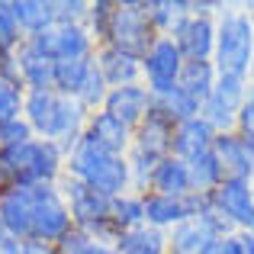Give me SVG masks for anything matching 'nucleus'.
Listing matches in <instances>:
<instances>
[{
  "mask_svg": "<svg viewBox=\"0 0 254 254\" xmlns=\"http://www.w3.org/2000/svg\"><path fill=\"white\" fill-rule=\"evenodd\" d=\"M219 74L254 81V6H229L216 16V55Z\"/></svg>",
  "mask_w": 254,
  "mask_h": 254,
  "instance_id": "1",
  "label": "nucleus"
},
{
  "mask_svg": "<svg viewBox=\"0 0 254 254\" xmlns=\"http://www.w3.org/2000/svg\"><path fill=\"white\" fill-rule=\"evenodd\" d=\"M64 177L84 180L87 187L106 193L110 199L123 196V193H132V177H129V164L126 158L110 155V151L97 148L93 142H81L64 155Z\"/></svg>",
  "mask_w": 254,
  "mask_h": 254,
  "instance_id": "2",
  "label": "nucleus"
},
{
  "mask_svg": "<svg viewBox=\"0 0 254 254\" xmlns=\"http://www.w3.org/2000/svg\"><path fill=\"white\" fill-rule=\"evenodd\" d=\"M0 171L13 187H45L62 184L64 177V148L58 142L32 138L19 148L0 151Z\"/></svg>",
  "mask_w": 254,
  "mask_h": 254,
  "instance_id": "3",
  "label": "nucleus"
},
{
  "mask_svg": "<svg viewBox=\"0 0 254 254\" xmlns=\"http://www.w3.org/2000/svg\"><path fill=\"white\" fill-rule=\"evenodd\" d=\"M58 187H62V196L68 203L71 222H74L77 232H84L97 245H116L119 242V229L110 219L113 199L106 193L93 190V187H87L84 180H74V177H62Z\"/></svg>",
  "mask_w": 254,
  "mask_h": 254,
  "instance_id": "4",
  "label": "nucleus"
},
{
  "mask_svg": "<svg viewBox=\"0 0 254 254\" xmlns=\"http://www.w3.org/2000/svg\"><path fill=\"white\" fill-rule=\"evenodd\" d=\"M155 39L158 32L151 26L148 13H145V0H116V13H113L106 45H116V49L142 58L155 45Z\"/></svg>",
  "mask_w": 254,
  "mask_h": 254,
  "instance_id": "5",
  "label": "nucleus"
},
{
  "mask_svg": "<svg viewBox=\"0 0 254 254\" xmlns=\"http://www.w3.org/2000/svg\"><path fill=\"white\" fill-rule=\"evenodd\" d=\"M74 229L71 222L68 203L62 196L58 184H45V187H32V242H45V245H58L68 232Z\"/></svg>",
  "mask_w": 254,
  "mask_h": 254,
  "instance_id": "6",
  "label": "nucleus"
},
{
  "mask_svg": "<svg viewBox=\"0 0 254 254\" xmlns=\"http://www.w3.org/2000/svg\"><path fill=\"white\" fill-rule=\"evenodd\" d=\"M26 42L52 62H90L97 55V42L87 32V26H52Z\"/></svg>",
  "mask_w": 254,
  "mask_h": 254,
  "instance_id": "7",
  "label": "nucleus"
},
{
  "mask_svg": "<svg viewBox=\"0 0 254 254\" xmlns=\"http://www.w3.org/2000/svg\"><path fill=\"white\" fill-rule=\"evenodd\" d=\"M187 58L180 55L177 42L171 36H158L155 45L142 55V84L151 90V97H161L177 87L180 71H184Z\"/></svg>",
  "mask_w": 254,
  "mask_h": 254,
  "instance_id": "8",
  "label": "nucleus"
},
{
  "mask_svg": "<svg viewBox=\"0 0 254 254\" xmlns=\"http://www.w3.org/2000/svg\"><path fill=\"white\" fill-rule=\"evenodd\" d=\"M212 206L216 212L238 232H254V193H251V180H235L225 177L222 187L212 193Z\"/></svg>",
  "mask_w": 254,
  "mask_h": 254,
  "instance_id": "9",
  "label": "nucleus"
},
{
  "mask_svg": "<svg viewBox=\"0 0 254 254\" xmlns=\"http://www.w3.org/2000/svg\"><path fill=\"white\" fill-rule=\"evenodd\" d=\"M171 39L177 42L180 55L187 62H212V55H216V16L187 13L171 29Z\"/></svg>",
  "mask_w": 254,
  "mask_h": 254,
  "instance_id": "10",
  "label": "nucleus"
},
{
  "mask_svg": "<svg viewBox=\"0 0 254 254\" xmlns=\"http://www.w3.org/2000/svg\"><path fill=\"white\" fill-rule=\"evenodd\" d=\"M0 229L13 242H29L32 232V187H10L0 193Z\"/></svg>",
  "mask_w": 254,
  "mask_h": 254,
  "instance_id": "11",
  "label": "nucleus"
},
{
  "mask_svg": "<svg viewBox=\"0 0 254 254\" xmlns=\"http://www.w3.org/2000/svg\"><path fill=\"white\" fill-rule=\"evenodd\" d=\"M151 106H155V97H151L148 87L145 84H126V87H113L106 103H103V110L110 113V116H116L119 123H126L129 129H135L151 113Z\"/></svg>",
  "mask_w": 254,
  "mask_h": 254,
  "instance_id": "12",
  "label": "nucleus"
},
{
  "mask_svg": "<svg viewBox=\"0 0 254 254\" xmlns=\"http://www.w3.org/2000/svg\"><path fill=\"white\" fill-rule=\"evenodd\" d=\"M84 138L93 142L97 148L110 151V155H119V158H126L129 148H132V129L126 123H119L116 116H110L106 110L90 113L87 129H84Z\"/></svg>",
  "mask_w": 254,
  "mask_h": 254,
  "instance_id": "13",
  "label": "nucleus"
},
{
  "mask_svg": "<svg viewBox=\"0 0 254 254\" xmlns=\"http://www.w3.org/2000/svg\"><path fill=\"white\" fill-rule=\"evenodd\" d=\"M212 155L219 158L225 177L254 180V145H248L238 132H219L212 142Z\"/></svg>",
  "mask_w": 254,
  "mask_h": 254,
  "instance_id": "14",
  "label": "nucleus"
},
{
  "mask_svg": "<svg viewBox=\"0 0 254 254\" xmlns=\"http://www.w3.org/2000/svg\"><path fill=\"white\" fill-rule=\"evenodd\" d=\"M93 64L103 74V81L113 87H126V84H142V58L129 55V52L116 49V45H97Z\"/></svg>",
  "mask_w": 254,
  "mask_h": 254,
  "instance_id": "15",
  "label": "nucleus"
},
{
  "mask_svg": "<svg viewBox=\"0 0 254 254\" xmlns=\"http://www.w3.org/2000/svg\"><path fill=\"white\" fill-rule=\"evenodd\" d=\"M174 129H177V126H174L158 106H151V113L132 129V148H142L155 158H168L171 145H174Z\"/></svg>",
  "mask_w": 254,
  "mask_h": 254,
  "instance_id": "16",
  "label": "nucleus"
},
{
  "mask_svg": "<svg viewBox=\"0 0 254 254\" xmlns=\"http://www.w3.org/2000/svg\"><path fill=\"white\" fill-rule=\"evenodd\" d=\"M216 135H219V132L212 129V126L206 123L203 116L187 119V123H180L177 129H174V145H171V155L190 164V161H196L199 155L212 151V142H216Z\"/></svg>",
  "mask_w": 254,
  "mask_h": 254,
  "instance_id": "17",
  "label": "nucleus"
},
{
  "mask_svg": "<svg viewBox=\"0 0 254 254\" xmlns=\"http://www.w3.org/2000/svg\"><path fill=\"white\" fill-rule=\"evenodd\" d=\"M58 106H62V93H55V90H26L23 119L32 126L36 138L52 142V135H55V119H58Z\"/></svg>",
  "mask_w": 254,
  "mask_h": 254,
  "instance_id": "18",
  "label": "nucleus"
},
{
  "mask_svg": "<svg viewBox=\"0 0 254 254\" xmlns=\"http://www.w3.org/2000/svg\"><path fill=\"white\" fill-rule=\"evenodd\" d=\"M222 238L212 235V229L199 219H187L177 229L168 232V251L171 254H216Z\"/></svg>",
  "mask_w": 254,
  "mask_h": 254,
  "instance_id": "19",
  "label": "nucleus"
},
{
  "mask_svg": "<svg viewBox=\"0 0 254 254\" xmlns=\"http://www.w3.org/2000/svg\"><path fill=\"white\" fill-rule=\"evenodd\" d=\"M148 193H161V196H174V199H184L193 193V180H190V164L180 161V158H161L158 161L155 174H151V184Z\"/></svg>",
  "mask_w": 254,
  "mask_h": 254,
  "instance_id": "20",
  "label": "nucleus"
},
{
  "mask_svg": "<svg viewBox=\"0 0 254 254\" xmlns=\"http://www.w3.org/2000/svg\"><path fill=\"white\" fill-rule=\"evenodd\" d=\"M16 62H19V77H23L26 90H55V62L52 58H45L29 42H23L16 52Z\"/></svg>",
  "mask_w": 254,
  "mask_h": 254,
  "instance_id": "21",
  "label": "nucleus"
},
{
  "mask_svg": "<svg viewBox=\"0 0 254 254\" xmlns=\"http://www.w3.org/2000/svg\"><path fill=\"white\" fill-rule=\"evenodd\" d=\"M142 196H145V225L171 232V229H177L180 222H187L184 199L161 196V193H142Z\"/></svg>",
  "mask_w": 254,
  "mask_h": 254,
  "instance_id": "22",
  "label": "nucleus"
},
{
  "mask_svg": "<svg viewBox=\"0 0 254 254\" xmlns=\"http://www.w3.org/2000/svg\"><path fill=\"white\" fill-rule=\"evenodd\" d=\"M13 13L26 39L55 26V0H13Z\"/></svg>",
  "mask_w": 254,
  "mask_h": 254,
  "instance_id": "23",
  "label": "nucleus"
},
{
  "mask_svg": "<svg viewBox=\"0 0 254 254\" xmlns=\"http://www.w3.org/2000/svg\"><path fill=\"white\" fill-rule=\"evenodd\" d=\"M116 251L119 254H171L168 251V232L151 229V225H138V229L119 235Z\"/></svg>",
  "mask_w": 254,
  "mask_h": 254,
  "instance_id": "24",
  "label": "nucleus"
},
{
  "mask_svg": "<svg viewBox=\"0 0 254 254\" xmlns=\"http://www.w3.org/2000/svg\"><path fill=\"white\" fill-rule=\"evenodd\" d=\"M216 81H219V71H216L212 62H184L177 87H184L190 97H196L199 103H203V100L216 90Z\"/></svg>",
  "mask_w": 254,
  "mask_h": 254,
  "instance_id": "25",
  "label": "nucleus"
},
{
  "mask_svg": "<svg viewBox=\"0 0 254 254\" xmlns=\"http://www.w3.org/2000/svg\"><path fill=\"white\" fill-rule=\"evenodd\" d=\"M155 106L171 119L174 126L187 123V119H196V116H199V110H203V103H199L196 97H190L184 87H174V90L161 93V97H155Z\"/></svg>",
  "mask_w": 254,
  "mask_h": 254,
  "instance_id": "26",
  "label": "nucleus"
},
{
  "mask_svg": "<svg viewBox=\"0 0 254 254\" xmlns=\"http://www.w3.org/2000/svg\"><path fill=\"white\" fill-rule=\"evenodd\" d=\"M145 13L158 36H171V29L190 13V0H145Z\"/></svg>",
  "mask_w": 254,
  "mask_h": 254,
  "instance_id": "27",
  "label": "nucleus"
},
{
  "mask_svg": "<svg viewBox=\"0 0 254 254\" xmlns=\"http://www.w3.org/2000/svg\"><path fill=\"white\" fill-rule=\"evenodd\" d=\"M113 225L123 232H132L138 225H145V196L142 193H123V196L113 199V212H110Z\"/></svg>",
  "mask_w": 254,
  "mask_h": 254,
  "instance_id": "28",
  "label": "nucleus"
},
{
  "mask_svg": "<svg viewBox=\"0 0 254 254\" xmlns=\"http://www.w3.org/2000/svg\"><path fill=\"white\" fill-rule=\"evenodd\" d=\"M190 180H193V193H216L225 180V171L219 164V158L212 151H206L196 161H190Z\"/></svg>",
  "mask_w": 254,
  "mask_h": 254,
  "instance_id": "29",
  "label": "nucleus"
},
{
  "mask_svg": "<svg viewBox=\"0 0 254 254\" xmlns=\"http://www.w3.org/2000/svg\"><path fill=\"white\" fill-rule=\"evenodd\" d=\"M90 71H93V58L90 62H55V93L77 100Z\"/></svg>",
  "mask_w": 254,
  "mask_h": 254,
  "instance_id": "30",
  "label": "nucleus"
},
{
  "mask_svg": "<svg viewBox=\"0 0 254 254\" xmlns=\"http://www.w3.org/2000/svg\"><path fill=\"white\" fill-rule=\"evenodd\" d=\"M158 161L161 158L148 155L142 148H129L126 164H129V177H132V193H148V184H151V174H155Z\"/></svg>",
  "mask_w": 254,
  "mask_h": 254,
  "instance_id": "31",
  "label": "nucleus"
},
{
  "mask_svg": "<svg viewBox=\"0 0 254 254\" xmlns=\"http://www.w3.org/2000/svg\"><path fill=\"white\" fill-rule=\"evenodd\" d=\"M113 13H116V0H93L90 3V13H87V32L93 36L97 45H106Z\"/></svg>",
  "mask_w": 254,
  "mask_h": 254,
  "instance_id": "32",
  "label": "nucleus"
},
{
  "mask_svg": "<svg viewBox=\"0 0 254 254\" xmlns=\"http://www.w3.org/2000/svg\"><path fill=\"white\" fill-rule=\"evenodd\" d=\"M23 42H26V36L16 23L13 0H0V52H19Z\"/></svg>",
  "mask_w": 254,
  "mask_h": 254,
  "instance_id": "33",
  "label": "nucleus"
},
{
  "mask_svg": "<svg viewBox=\"0 0 254 254\" xmlns=\"http://www.w3.org/2000/svg\"><path fill=\"white\" fill-rule=\"evenodd\" d=\"M106 97H110V84L103 81V74H100V71H97V64H93L90 77L84 81L81 93H77V103H81L87 113H97V110H103Z\"/></svg>",
  "mask_w": 254,
  "mask_h": 254,
  "instance_id": "34",
  "label": "nucleus"
},
{
  "mask_svg": "<svg viewBox=\"0 0 254 254\" xmlns=\"http://www.w3.org/2000/svg\"><path fill=\"white\" fill-rule=\"evenodd\" d=\"M23 106H26V87L0 81V123L19 119L23 116Z\"/></svg>",
  "mask_w": 254,
  "mask_h": 254,
  "instance_id": "35",
  "label": "nucleus"
},
{
  "mask_svg": "<svg viewBox=\"0 0 254 254\" xmlns=\"http://www.w3.org/2000/svg\"><path fill=\"white\" fill-rule=\"evenodd\" d=\"M32 138H36V132H32V126L26 123L23 116H19V119H6V123H0V151L19 148V145L32 142Z\"/></svg>",
  "mask_w": 254,
  "mask_h": 254,
  "instance_id": "36",
  "label": "nucleus"
},
{
  "mask_svg": "<svg viewBox=\"0 0 254 254\" xmlns=\"http://www.w3.org/2000/svg\"><path fill=\"white\" fill-rule=\"evenodd\" d=\"M87 0H55V26H87Z\"/></svg>",
  "mask_w": 254,
  "mask_h": 254,
  "instance_id": "37",
  "label": "nucleus"
},
{
  "mask_svg": "<svg viewBox=\"0 0 254 254\" xmlns=\"http://www.w3.org/2000/svg\"><path fill=\"white\" fill-rule=\"evenodd\" d=\"M235 132H238V135H242L248 145H254V84H251L248 97H245L242 110H238V116H235Z\"/></svg>",
  "mask_w": 254,
  "mask_h": 254,
  "instance_id": "38",
  "label": "nucleus"
},
{
  "mask_svg": "<svg viewBox=\"0 0 254 254\" xmlns=\"http://www.w3.org/2000/svg\"><path fill=\"white\" fill-rule=\"evenodd\" d=\"M93 245H97L93 238H87L84 232L71 229L68 235H64L62 242L55 245V251H58V254H90V251H93Z\"/></svg>",
  "mask_w": 254,
  "mask_h": 254,
  "instance_id": "39",
  "label": "nucleus"
},
{
  "mask_svg": "<svg viewBox=\"0 0 254 254\" xmlns=\"http://www.w3.org/2000/svg\"><path fill=\"white\" fill-rule=\"evenodd\" d=\"M216 254H245V242H242V235H229V238H222L219 242V248H216Z\"/></svg>",
  "mask_w": 254,
  "mask_h": 254,
  "instance_id": "40",
  "label": "nucleus"
},
{
  "mask_svg": "<svg viewBox=\"0 0 254 254\" xmlns=\"http://www.w3.org/2000/svg\"><path fill=\"white\" fill-rule=\"evenodd\" d=\"M23 254H58L55 245H45V242H23Z\"/></svg>",
  "mask_w": 254,
  "mask_h": 254,
  "instance_id": "41",
  "label": "nucleus"
},
{
  "mask_svg": "<svg viewBox=\"0 0 254 254\" xmlns=\"http://www.w3.org/2000/svg\"><path fill=\"white\" fill-rule=\"evenodd\" d=\"M0 254H23V242H13V238H6Z\"/></svg>",
  "mask_w": 254,
  "mask_h": 254,
  "instance_id": "42",
  "label": "nucleus"
},
{
  "mask_svg": "<svg viewBox=\"0 0 254 254\" xmlns=\"http://www.w3.org/2000/svg\"><path fill=\"white\" fill-rule=\"evenodd\" d=\"M90 254H119V251H116V245H93Z\"/></svg>",
  "mask_w": 254,
  "mask_h": 254,
  "instance_id": "43",
  "label": "nucleus"
},
{
  "mask_svg": "<svg viewBox=\"0 0 254 254\" xmlns=\"http://www.w3.org/2000/svg\"><path fill=\"white\" fill-rule=\"evenodd\" d=\"M242 242H245V254H254V235H251V232H245Z\"/></svg>",
  "mask_w": 254,
  "mask_h": 254,
  "instance_id": "44",
  "label": "nucleus"
},
{
  "mask_svg": "<svg viewBox=\"0 0 254 254\" xmlns=\"http://www.w3.org/2000/svg\"><path fill=\"white\" fill-rule=\"evenodd\" d=\"M3 242H6V235H3V229H0V248H3Z\"/></svg>",
  "mask_w": 254,
  "mask_h": 254,
  "instance_id": "45",
  "label": "nucleus"
},
{
  "mask_svg": "<svg viewBox=\"0 0 254 254\" xmlns=\"http://www.w3.org/2000/svg\"><path fill=\"white\" fill-rule=\"evenodd\" d=\"M251 193H254V180H251Z\"/></svg>",
  "mask_w": 254,
  "mask_h": 254,
  "instance_id": "46",
  "label": "nucleus"
},
{
  "mask_svg": "<svg viewBox=\"0 0 254 254\" xmlns=\"http://www.w3.org/2000/svg\"><path fill=\"white\" fill-rule=\"evenodd\" d=\"M251 235H254V232H251Z\"/></svg>",
  "mask_w": 254,
  "mask_h": 254,
  "instance_id": "47",
  "label": "nucleus"
}]
</instances>
